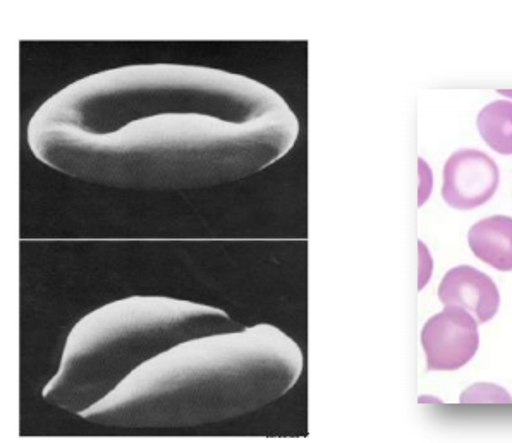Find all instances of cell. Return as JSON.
<instances>
[{
	"instance_id": "12",
	"label": "cell",
	"mask_w": 512,
	"mask_h": 443,
	"mask_svg": "<svg viewBox=\"0 0 512 443\" xmlns=\"http://www.w3.org/2000/svg\"><path fill=\"white\" fill-rule=\"evenodd\" d=\"M418 251H420V275H418V291H423L427 287L428 282L432 279L433 274V258L428 251L427 244L420 241L418 243Z\"/></svg>"
},
{
	"instance_id": "9",
	"label": "cell",
	"mask_w": 512,
	"mask_h": 443,
	"mask_svg": "<svg viewBox=\"0 0 512 443\" xmlns=\"http://www.w3.org/2000/svg\"><path fill=\"white\" fill-rule=\"evenodd\" d=\"M478 131L494 152L512 155V102L497 100L478 114Z\"/></svg>"
},
{
	"instance_id": "3",
	"label": "cell",
	"mask_w": 512,
	"mask_h": 443,
	"mask_svg": "<svg viewBox=\"0 0 512 443\" xmlns=\"http://www.w3.org/2000/svg\"><path fill=\"white\" fill-rule=\"evenodd\" d=\"M293 112L270 86L241 74L183 64H138L74 81L47 98L30 126L110 134L160 116L191 114L251 124Z\"/></svg>"
},
{
	"instance_id": "6",
	"label": "cell",
	"mask_w": 512,
	"mask_h": 443,
	"mask_svg": "<svg viewBox=\"0 0 512 443\" xmlns=\"http://www.w3.org/2000/svg\"><path fill=\"white\" fill-rule=\"evenodd\" d=\"M499 167L480 150H459L444 165L442 198L454 210H475L499 188Z\"/></svg>"
},
{
	"instance_id": "7",
	"label": "cell",
	"mask_w": 512,
	"mask_h": 443,
	"mask_svg": "<svg viewBox=\"0 0 512 443\" xmlns=\"http://www.w3.org/2000/svg\"><path fill=\"white\" fill-rule=\"evenodd\" d=\"M439 299L445 306L454 304L468 311L478 325L490 322L500 308V292L494 280L470 265H459L445 274Z\"/></svg>"
},
{
	"instance_id": "1",
	"label": "cell",
	"mask_w": 512,
	"mask_h": 443,
	"mask_svg": "<svg viewBox=\"0 0 512 443\" xmlns=\"http://www.w3.org/2000/svg\"><path fill=\"white\" fill-rule=\"evenodd\" d=\"M296 114L251 124L205 116H160L121 131L90 134L66 126H28L33 155L83 183L133 191H183L236 183L293 150Z\"/></svg>"
},
{
	"instance_id": "4",
	"label": "cell",
	"mask_w": 512,
	"mask_h": 443,
	"mask_svg": "<svg viewBox=\"0 0 512 443\" xmlns=\"http://www.w3.org/2000/svg\"><path fill=\"white\" fill-rule=\"evenodd\" d=\"M241 328L226 311L183 299L131 296L105 304L69 332L61 366L45 385L43 401L81 416L162 352L189 339Z\"/></svg>"
},
{
	"instance_id": "2",
	"label": "cell",
	"mask_w": 512,
	"mask_h": 443,
	"mask_svg": "<svg viewBox=\"0 0 512 443\" xmlns=\"http://www.w3.org/2000/svg\"><path fill=\"white\" fill-rule=\"evenodd\" d=\"M303 352L269 323L181 342L81 414L93 425L174 430L256 413L293 389Z\"/></svg>"
},
{
	"instance_id": "5",
	"label": "cell",
	"mask_w": 512,
	"mask_h": 443,
	"mask_svg": "<svg viewBox=\"0 0 512 443\" xmlns=\"http://www.w3.org/2000/svg\"><path fill=\"white\" fill-rule=\"evenodd\" d=\"M421 346L427 356L428 371H456L475 358L480 334L475 316L447 304L421 330Z\"/></svg>"
},
{
	"instance_id": "8",
	"label": "cell",
	"mask_w": 512,
	"mask_h": 443,
	"mask_svg": "<svg viewBox=\"0 0 512 443\" xmlns=\"http://www.w3.org/2000/svg\"><path fill=\"white\" fill-rule=\"evenodd\" d=\"M473 255L500 272H512V217L494 215L480 220L468 232Z\"/></svg>"
},
{
	"instance_id": "10",
	"label": "cell",
	"mask_w": 512,
	"mask_h": 443,
	"mask_svg": "<svg viewBox=\"0 0 512 443\" xmlns=\"http://www.w3.org/2000/svg\"><path fill=\"white\" fill-rule=\"evenodd\" d=\"M463 404L473 402H512V397L506 389L495 383H475L461 394Z\"/></svg>"
},
{
	"instance_id": "11",
	"label": "cell",
	"mask_w": 512,
	"mask_h": 443,
	"mask_svg": "<svg viewBox=\"0 0 512 443\" xmlns=\"http://www.w3.org/2000/svg\"><path fill=\"white\" fill-rule=\"evenodd\" d=\"M418 170H420V188H418V207H423L428 198L432 195L433 174L432 169L428 167L427 162L420 158L418 160Z\"/></svg>"
},
{
	"instance_id": "13",
	"label": "cell",
	"mask_w": 512,
	"mask_h": 443,
	"mask_svg": "<svg viewBox=\"0 0 512 443\" xmlns=\"http://www.w3.org/2000/svg\"><path fill=\"white\" fill-rule=\"evenodd\" d=\"M502 97L512 98V90H499Z\"/></svg>"
}]
</instances>
